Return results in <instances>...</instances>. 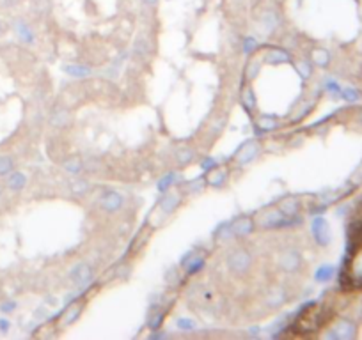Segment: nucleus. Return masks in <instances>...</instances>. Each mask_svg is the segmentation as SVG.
I'll use <instances>...</instances> for the list:
<instances>
[{"label":"nucleus","instance_id":"3","mask_svg":"<svg viewBox=\"0 0 362 340\" xmlns=\"http://www.w3.org/2000/svg\"><path fill=\"white\" fill-rule=\"evenodd\" d=\"M144 2H146L147 5H153V4H155V2H157V0H144Z\"/></svg>","mask_w":362,"mask_h":340},{"label":"nucleus","instance_id":"2","mask_svg":"<svg viewBox=\"0 0 362 340\" xmlns=\"http://www.w3.org/2000/svg\"><path fill=\"white\" fill-rule=\"evenodd\" d=\"M11 169V161L5 160V158H0V174H4Z\"/></svg>","mask_w":362,"mask_h":340},{"label":"nucleus","instance_id":"1","mask_svg":"<svg viewBox=\"0 0 362 340\" xmlns=\"http://www.w3.org/2000/svg\"><path fill=\"white\" fill-rule=\"evenodd\" d=\"M341 285L346 291H362V211H359L350 225V241L342 264Z\"/></svg>","mask_w":362,"mask_h":340}]
</instances>
